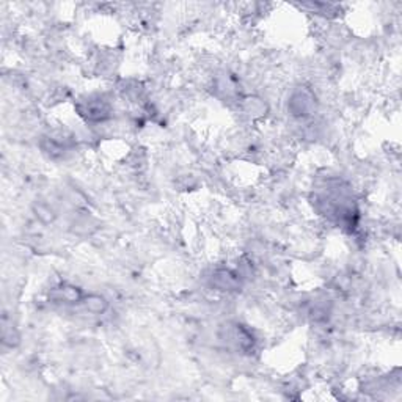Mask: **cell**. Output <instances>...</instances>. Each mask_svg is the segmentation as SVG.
<instances>
[{
  "mask_svg": "<svg viewBox=\"0 0 402 402\" xmlns=\"http://www.w3.org/2000/svg\"><path fill=\"white\" fill-rule=\"evenodd\" d=\"M82 112V115H86L90 119H104L108 113V105L102 97H96V99L90 97L88 102L83 104Z\"/></svg>",
  "mask_w": 402,
  "mask_h": 402,
  "instance_id": "cell-1",
  "label": "cell"
},
{
  "mask_svg": "<svg viewBox=\"0 0 402 402\" xmlns=\"http://www.w3.org/2000/svg\"><path fill=\"white\" fill-rule=\"evenodd\" d=\"M85 307L91 313H102L107 308V302L101 296H90L85 299Z\"/></svg>",
  "mask_w": 402,
  "mask_h": 402,
  "instance_id": "cell-2",
  "label": "cell"
},
{
  "mask_svg": "<svg viewBox=\"0 0 402 402\" xmlns=\"http://www.w3.org/2000/svg\"><path fill=\"white\" fill-rule=\"evenodd\" d=\"M307 96H308V93L307 91H303V93H300V94H297V96H294L292 97V102H297V101H305L307 99ZM313 105V101H308V102H300V113L299 115H305L307 113V110H308V107H311Z\"/></svg>",
  "mask_w": 402,
  "mask_h": 402,
  "instance_id": "cell-3",
  "label": "cell"
}]
</instances>
